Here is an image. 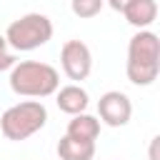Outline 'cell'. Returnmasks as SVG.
Wrapping results in <instances>:
<instances>
[{
    "label": "cell",
    "instance_id": "1",
    "mask_svg": "<svg viewBox=\"0 0 160 160\" xmlns=\"http://www.w3.org/2000/svg\"><path fill=\"white\" fill-rule=\"evenodd\" d=\"M125 75L132 85L148 88L160 75V40L152 30H138L128 42Z\"/></svg>",
    "mask_w": 160,
    "mask_h": 160
},
{
    "label": "cell",
    "instance_id": "2",
    "mask_svg": "<svg viewBox=\"0 0 160 160\" xmlns=\"http://www.w3.org/2000/svg\"><path fill=\"white\" fill-rule=\"evenodd\" d=\"M10 90L20 98H48L60 88V72L38 60H22L10 68Z\"/></svg>",
    "mask_w": 160,
    "mask_h": 160
},
{
    "label": "cell",
    "instance_id": "3",
    "mask_svg": "<svg viewBox=\"0 0 160 160\" xmlns=\"http://www.w3.org/2000/svg\"><path fill=\"white\" fill-rule=\"evenodd\" d=\"M45 122H48V108L40 100H22V102L10 105L2 112L0 132L8 140L20 142V140H28L30 135H35L38 130H42Z\"/></svg>",
    "mask_w": 160,
    "mask_h": 160
},
{
    "label": "cell",
    "instance_id": "4",
    "mask_svg": "<svg viewBox=\"0 0 160 160\" xmlns=\"http://www.w3.org/2000/svg\"><path fill=\"white\" fill-rule=\"evenodd\" d=\"M52 38V22L42 12H28L18 20H12L5 30V40L18 52H30L42 48Z\"/></svg>",
    "mask_w": 160,
    "mask_h": 160
},
{
    "label": "cell",
    "instance_id": "5",
    "mask_svg": "<svg viewBox=\"0 0 160 160\" xmlns=\"http://www.w3.org/2000/svg\"><path fill=\"white\" fill-rule=\"evenodd\" d=\"M60 65L72 82H80L92 70V52L82 40H68L60 48Z\"/></svg>",
    "mask_w": 160,
    "mask_h": 160
},
{
    "label": "cell",
    "instance_id": "6",
    "mask_svg": "<svg viewBox=\"0 0 160 160\" xmlns=\"http://www.w3.org/2000/svg\"><path fill=\"white\" fill-rule=\"evenodd\" d=\"M98 115H100V122H105L110 128H122L132 118V102L125 92L108 90L98 100Z\"/></svg>",
    "mask_w": 160,
    "mask_h": 160
},
{
    "label": "cell",
    "instance_id": "7",
    "mask_svg": "<svg viewBox=\"0 0 160 160\" xmlns=\"http://www.w3.org/2000/svg\"><path fill=\"white\" fill-rule=\"evenodd\" d=\"M55 102H58V108L65 115H78V112H85L88 110L90 98H88V90L85 88H80L78 82H70V85L55 90Z\"/></svg>",
    "mask_w": 160,
    "mask_h": 160
},
{
    "label": "cell",
    "instance_id": "8",
    "mask_svg": "<svg viewBox=\"0 0 160 160\" xmlns=\"http://www.w3.org/2000/svg\"><path fill=\"white\" fill-rule=\"evenodd\" d=\"M122 15L132 28L148 30L158 20V2L155 0H130V5L122 10Z\"/></svg>",
    "mask_w": 160,
    "mask_h": 160
},
{
    "label": "cell",
    "instance_id": "9",
    "mask_svg": "<svg viewBox=\"0 0 160 160\" xmlns=\"http://www.w3.org/2000/svg\"><path fill=\"white\" fill-rule=\"evenodd\" d=\"M72 120L68 122V132L70 138L75 140H88V142H95L98 135H100V120L95 115H88V112H78V115H70Z\"/></svg>",
    "mask_w": 160,
    "mask_h": 160
},
{
    "label": "cell",
    "instance_id": "10",
    "mask_svg": "<svg viewBox=\"0 0 160 160\" xmlns=\"http://www.w3.org/2000/svg\"><path fill=\"white\" fill-rule=\"evenodd\" d=\"M58 158L60 160H92L95 158V142L75 140L70 135L58 140Z\"/></svg>",
    "mask_w": 160,
    "mask_h": 160
},
{
    "label": "cell",
    "instance_id": "11",
    "mask_svg": "<svg viewBox=\"0 0 160 160\" xmlns=\"http://www.w3.org/2000/svg\"><path fill=\"white\" fill-rule=\"evenodd\" d=\"M102 5H105V0H70L72 15H78V18H82V20H90V18L100 15Z\"/></svg>",
    "mask_w": 160,
    "mask_h": 160
},
{
    "label": "cell",
    "instance_id": "12",
    "mask_svg": "<svg viewBox=\"0 0 160 160\" xmlns=\"http://www.w3.org/2000/svg\"><path fill=\"white\" fill-rule=\"evenodd\" d=\"M15 62H18V60H15V55H12V50H10L8 40H5V35H0V72L10 70Z\"/></svg>",
    "mask_w": 160,
    "mask_h": 160
},
{
    "label": "cell",
    "instance_id": "13",
    "mask_svg": "<svg viewBox=\"0 0 160 160\" xmlns=\"http://www.w3.org/2000/svg\"><path fill=\"white\" fill-rule=\"evenodd\" d=\"M105 2H108V5H110L115 12H122V10L130 5V0H105Z\"/></svg>",
    "mask_w": 160,
    "mask_h": 160
},
{
    "label": "cell",
    "instance_id": "14",
    "mask_svg": "<svg viewBox=\"0 0 160 160\" xmlns=\"http://www.w3.org/2000/svg\"><path fill=\"white\" fill-rule=\"evenodd\" d=\"M158 145H160V138H152V140H150V160H160V155H158Z\"/></svg>",
    "mask_w": 160,
    "mask_h": 160
}]
</instances>
